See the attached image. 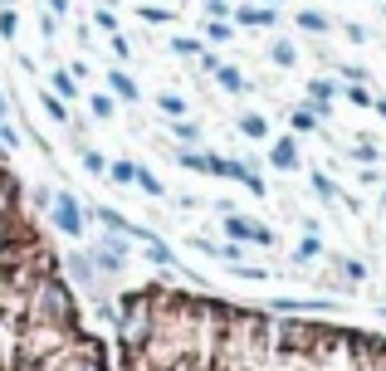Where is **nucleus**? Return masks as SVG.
<instances>
[{
  "mask_svg": "<svg viewBox=\"0 0 386 371\" xmlns=\"http://www.w3.org/2000/svg\"><path fill=\"white\" fill-rule=\"evenodd\" d=\"M240 132H245L250 142H264V137H269V122H264L259 112H245V117H240Z\"/></svg>",
  "mask_w": 386,
  "mask_h": 371,
  "instance_id": "1a4fd4ad",
  "label": "nucleus"
},
{
  "mask_svg": "<svg viewBox=\"0 0 386 371\" xmlns=\"http://www.w3.org/2000/svg\"><path fill=\"white\" fill-rule=\"evenodd\" d=\"M49 10H54V15H64V10H69V0H49Z\"/></svg>",
  "mask_w": 386,
  "mask_h": 371,
  "instance_id": "2f4dec72",
  "label": "nucleus"
},
{
  "mask_svg": "<svg viewBox=\"0 0 386 371\" xmlns=\"http://www.w3.org/2000/svg\"><path fill=\"white\" fill-rule=\"evenodd\" d=\"M337 269H342V274H347V278H357V283H362V278H367V269H362V264H357V259H337Z\"/></svg>",
  "mask_w": 386,
  "mask_h": 371,
  "instance_id": "c756f323",
  "label": "nucleus"
},
{
  "mask_svg": "<svg viewBox=\"0 0 386 371\" xmlns=\"http://www.w3.org/2000/svg\"><path fill=\"white\" fill-rule=\"evenodd\" d=\"M147 259H152V264H176V259H172V249H167L162 240H147Z\"/></svg>",
  "mask_w": 386,
  "mask_h": 371,
  "instance_id": "6ab92c4d",
  "label": "nucleus"
},
{
  "mask_svg": "<svg viewBox=\"0 0 386 371\" xmlns=\"http://www.w3.org/2000/svg\"><path fill=\"white\" fill-rule=\"evenodd\" d=\"M230 20H235V25H250V30H269V25L279 20V10H274V5H240Z\"/></svg>",
  "mask_w": 386,
  "mask_h": 371,
  "instance_id": "20e7f679",
  "label": "nucleus"
},
{
  "mask_svg": "<svg viewBox=\"0 0 386 371\" xmlns=\"http://www.w3.org/2000/svg\"><path fill=\"white\" fill-rule=\"evenodd\" d=\"M352 157H357V162H367V167H372V162H377V147H367V142H362V147H357V152H352Z\"/></svg>",
  "mask_w": 386,
  "mask_h": 371,
  "instance_id": "7c9ffc66",
  "label": "nucleus"
},
{
  "mask_svg": "<svg viewBox=\"0 0 386 371\" xmlns=\"http://www.w3.org/2000/svg\"><path fill=\"white\" fill-rule=\"evenodd\" d=\"M264 5H284V0H264Z\"/></svg>",
  "mask_w": 386,
  "mask_h": 371,
  "instance_id": "f704fd0d",
  "label": "nucleus"
},
{
  "mask_svg": "<svg viewBox=\"0 0 386 371\" xmlns=\"http://www.w3.org/2000/svg\"><path fill=\"white\" fill-rule=\"evenodd\" d=\"M49 89H54V98H79V79L69 69H54L49 74Z\"/></svg>",
  "mask_w": 386,
  "mask_h": 371,
  "instance_id": "423d86ee",
  "label": "nucleus"
},
{
  "mask_svg": "<svg viewBox=\"0 0 386 371\" xmlns=\"http://www.w3.org/2000/svg\"><path fill=\"white\" fill-rule=\"evenodd\" d=\"M108 176H112V181H117V186L137 181V162H112V167H108Z\"/></svg>",
  "mask_w": 386,
  "mask_h": 371,
  "instance_id": "f8f14e48",
  "label": "nucleus"
},
{
  "mask_svg": "<svg viewBox=\"0 0 386 371\" xmlns=\"http://www.w3.org/2000/svg\"><path fill=\"white\" fill-rule=\"evenodd\" d=\"M269 162H274L279 171H298V142H293V137H279V142L269 147Z\"/></svg>",
  "mask_w": 386,
  "mask_h": 371,
  "instance_id": "39448f33",
  "label": "nucleus"
},
{
  "mask_svg": "<svg viewBox=\"0 0 386 371\" xmlns=\"http://www.w3.org/2000/svg\"><path fill=\"white\" fill-rule=\"evenodd\" d=\"M372 108H377V112H382V117H386V98H377V103H372Z\"/></svg>",
  "mask_w": 386,
  "mask_h": 371,
  "instance_id": "72a5a7b5",
  "label": "nucleus"
},
{
  "mask_svg": "<svg viewBox=\"0 0 386 371\" xmlns=\"http://www.w3.org/2000/svg\"><path fill=\"white\" fill-rule=\"evenodd\" d=\"M298 30H308V34H328L333 20H328L323 10H298Z\"/></svg>",
  "mask_w": 386,
  "mask_h": 371,
  "instance_id": "6e6552de",
  "label": "nucleus"
},
{
  "mask_svg": "<svg viewBox=\"0 0 386 371\" xmlns=\"http://www.w3.org/2000/svg\"><path fill=\"white\" fill-rule=\"evenodd\" d=\"M157 103H162V112H167V117H186V98H176V93H162Z\"/></svg>",
  "mask_w": 386,
  "mask_h": 371,
  "instance_id": "ddd939ff",
  "label": "nucleus"
},
{
  "mask_svg": "<svg viewBox=\"0 0 386 371\" xmlns=\"http://www.w3.org/2000/svg\"><path fill=\"white\" fill-rule=\"evenodd\" d=\"M137 186H142L147 195H167V190H162V181H157L152 171H142V167H137Z\"/></svg>",
  "mask_w": 386,
  "mask_h": 371,
  "instance_id": "b1692460",
  "label": "nucleus"
},
{
  "mask_svg": "<svg viewBox=\"0 0 386 371\" xmlns=\"http://www.w3.org/2000/svg\"><path fill=\"white\" fill-rule=\"evenodd\" d=\"M44 215H49V225H54L59 235H69V240H84V225H89V215H84V205H79L69 190H54Z\"/></svg>",
  "mask_w": 386,
  "mask_h": 371,
  "instance_id": "f257e3e1",
  "label": "nucleus"
},
{
  "mask_svg": "<svg viewBox=\"0 0 386 371\" xmlns=\"http://www.w3.org/2000/svg\"><path fill=\"white\" fill-rule=\"evenodd\" d=\"M205 39L225 44V39H230V20H210V25H205Z\"/></svg>",
  "mask_w": 386,
  "mask_h": 371,
  "instance_id": "412c9836",
  "label": "nucleus"
},
{
  "mask_svg": "<svg viewBox=\"0 0 386 371\" xmlns=\"http://www.w3.org/2000/svg\"><path fill=\"white\" fill-rule=\"evenodd\" d=\"M269 59H274L279 69H293V64H298V49H293L289 39H274V49H269Z\"/></svg>",
  "mask_w": 386,
  "mask_h": 371,
  "instance_id": "9b49d317",
  "label": "nucleus"
},
{
  "mask_svg": "<svg viewBox=\"0 0 386 371\" xmlns=\"http://www.w3.org/2000/svg\"><path fill=\"white\" fill-rule=\"evenodd\" d=\"M313 190H318L323 200H337V186L328 181V176H318V171H313Z\"/></svg>",
  "mask_w": 386,
  "mask_h": 371,
  "instance_id": "bb28decb",
  "label": "nucleus"
},
{
  "mask_svg": "<svg viewBox=\"0 0 386 371\" xmlns=\"http://www.w3.org/2000/svg\"><path fill=\"white\" fill-rule=\"evenodd\" d=\"M172 49H176V54H186V59H200V54H205V44H200V39H186V34H181V39H172Z\"/></svg>",
  "mask_w": 386,
  "mask_h": 371,
  "instance_id": "dca6fc26",
  "label": "nucleus"
},
{
  "mask_svg": "<svg viewBox=\"0 0 386 371\" xmlns=\"http://www.w3.org/2000/svg\"><path fill=\"white\" fill-rule=\"evenodd\" d=\"M172 132H176V142H186V147L200 142V127H195V122H181V117H176V127H172Z\"/></svg>",
  "mask_w": 386,
  "mask_h": 371,
  "instance_id": "f3484780",
  "label": "nucleus"
},
{
  "mask_svg": "<svg viewBox=\"0 0 386 371\" xmlns=\"http://www.w3.org/2000/svg\"><path fill=\"white\" fill-rule=\"evenodd\" d=\"M108 89L117 93L122 103H137V98H142V93H137V84H132V79H127L122 69H112V74H108Z\"/></svg>",
  "mask_w": 386,
  "mask_h": 371,
  "instance_id": "0eeeda50",
  "label": "nucleus"
},
{
  "mask_svg": "<svg viewBox=\"0 0 386 371\" xmlns=\"http://www.w3.org/2000/svg\"><path fill=\"white\" fill-rule=\"evenodd\" d=\"M318 254H323V245H318V235H308V240H303V245L293 249V259H298V264H308V259H318Z\"/></svg>",
  "mask_w": 386,
  "mask_h": 371,
  "instance_id": "2eb2a0df",
  "label": "nucleus"
},
{
  "mask_svg": "<svg viewBox=\"0 0 386 371\" xmlns=\"http://www.w3.org/2000/svg\"><path fill=\"white\" fill-rule=\"evenodd\" d=\"M318 127V112L313 108H293V132H313Z\"/></svg>",
  "mask_w": 386,
  "mask_h": 371,
  "instance_id": "4468645a",
  "label": "nucleus"
},
{
  "mask_svg": "<svg viewBox=\"0 0 386 371\" xmlns=\"http://www.w3.org/2000/svg\"><path fill=\"white\" fill-rule=\"evenodd\" d=\"M137 15H142L147 25H167V20H172V10H167V5H142Z\"/></svg>",
  "mask_w": 386,
  "mask_h": 371,
  "instance_id": "a211bd4d",
  "label": "nucleus"
},
{
  "mask_svg": "<svg viewBox=\"0 0 386 371\" xmlns=\"http://www.w3.org/2000/svg\"><path fill=\"white\" fill-rule=\"evenodd\" d=\"M15 30H20L15 10H10V5H0V34H5V39H15Z\"/></svg>",
  "mask_w": 386,
  "mask_h": 371,
  "instance_id": "4be33fe9",
  "label": "nucleus"
},
{
  "mask_svg": "<svg viewBox=\"0 0 386 371\" xmlns=\"http://www.w3.org/2000/svg\"><path fill=\"white\" fill-rule=\"evenodd\" d=\"M94 25L108 30V34H117V15H112V10H94Z\"/></svg>",
  "mask_w": 386,
  "mask_h": 371,
  "instance_id": "a878e982",
  "label": "nucleus"
},
{
  "mask_svg": "<svg viewBox=\"0 0 386 371\" xmlns=\"http://www.w3.org/2000/svg\"><path fill=\"white\" fill-rule=\"evenodd\" d=\"M220 210H225V235H230L235 245H264V249L274 245V230H269V225H259V220H245V215H235L230 205H220Z\"/></svg>",
  "mask_w": 386,
  "mask_h": 371,
  "instance_id": "f03ea898",
  "label": "nucleus"
},
{
  "mask_svg": "<svg viewBox=\"0 0 386 371\" xmlns=\"http://www.w3.org/2000/svg\"><path fill=\"white\" fill-rule=\"evenodd\" d=\"M342 93H347V103H357V108H372V103H377V98H372V93L362 89V84H347Z\"/></svg>",
  "mask_w": 386,
  "mask_h": 371,
  "instance_id": "aec40b11",
  "label": "nucleus"
},
{
  "mask_svg": "<svg viewBox=\"0 0 386 371\" xmlns=\"http://www.w3.org/2000/svg\"><path fill=\"white\" fill-rule=\"evenodd\" d=\"M382 200H386V195H382Z\"/></svg>",
  "mask_w": 386,
  "mask_h": 371,
  "instance_id": "c9c22d12",
  "label": "nucleus"
},
{
  "mask_svg": "<svg viewBox=\"0 0 386 371\" xmlns=\"http://www.w3.org/2000/svg\"><path fill=\"white\" fill-rule=\"evenodd\" d=\"M205 15H210V20H230V15H235V10H230V5H225V0H205Z\"/></svg>",
  "mask_w": 386,
  "mask_h": 371,
  "instance_id": "cd10ccee",
  "label": "nucleus"
},
{
  "mask_svg": "<svg viewBox=\"0 0 386 371\" xmlns=\"http://www.w3.org/2000/svg\"><path fill=\"white\" fill-rule=\"evenodd\" d=\"M84 167H89V171H108V162H103V152H94V147H84Z\"/></svg>",
  "mask_w": 386,
  "mask_h": 371,
  "instance_id": "c85d7f7f",
  "label": "nucleus"
},
{
  "mask_svg": "<svg viewBox=\"0 0 386 371\" xmlns=\"http://www.w3.org/2000/svg\"><path fill=\"white\" fill-rule=\"evenodd\" d=\"M89 108H94V117H112V98H108V93H94Z\"/></svg>",
  "mask_w": 386,
  "mask_h": 371,
  "instance_id": "5701e85b",
  "label": "nucleus"
},
{
  "mask_svg": "<svg viewBox=\"0 0 386 371\" xmlns=\"http://www.w3.org/2000/svg\"><path fill=\"white\" fill-rule=\"evenodd\" d=\"M39 103H44V112H49L54 122H64V98H54V93H44Z\"/></svg>",
  "mask_w": 386,
  "mask_h": 371,
  "instance_id": "393cba45",
  "label": "nucleus"
},
{
  "mask_svg": "<svg viewBox=\"0 0 386 371\" xmlns=\"http://www.w3.org/2000/svg\"><path fill=\"white\" fill-rule=\"evenodd\" d=\"M215 79H220V89H225V93H245V89H250V84H245V74H240V69H230V64H220V69H215Z\"/></svg>",
  "mask_w": 386,
  "mask_h": 371,
  "instance_id": "9d476101",
  "label": "nucleus"
},
{
  "mask_svg": "<svg viewBox=\"0 0 386 371\" xmlns=\"http://www.w3.org/2000/svg\"><path fill=\"white\" fill-rule=\"evenodd\" d=\"M5 117H10V98L0 93V122H5Z\"/></svg>",
  "mask_w": 386,
  "mask_h": 371,
  "instance_id": "473e14b6",
  "label": "nucleus"
},
{
  "mask_svg": "<svg viewBox=\"0 0 386 371\" xmlns=\"http://www.w3.org/2000/svg\"><path fill=\"white\" fill-rule=\"evenodd\" d=\"M94 264L103 269V274H122V264H127V245H122V240H112V235H108V240H98V245H94Z\"/></svg>",
  "mask_w": 386,
  "mask_h": 371,
  "instance_id": "7ed1b4c3",
  "label": "nucleus"
}]
</instances>
